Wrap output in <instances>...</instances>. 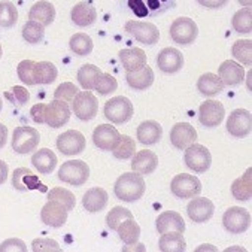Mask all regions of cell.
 I'll return each instance as SVG.
<instances>
[{
    "label": "cell",
    "mask_w": 252,
    "mask_h": 252,
    "mask_svg": "<svg viewBox=\"0 0 252 252\" xmlns=\"http://www.w3.org/2000/svg\"><path fill=\"white\" fill-rule=\"evenodd\" d=\"M12 185L20 192L33 191V189H39L43 192L48 191V188L39 181V178L30 169H26V167L15 169V172L12 175Z\"/></svg>",
    "instance_id": "d6986e66"
},
{
    "label": "cell",
    "mask_w": 252,
    "mask_h": 252,
    "mask_svg": "<svg viewBox=\"0 0 252 252\" xmlns=\"http://www.w3.org/2000/svg\"><path fill=\"white\" fill-rule=\"evenodd\" d=\"M228 251H242V252H246V251H245L243 248H237V246H233V248H228V249H227V252H228Z\"/></svg>",
    "instance_id": "94428289"
},
{
    "label": "cell",
    "mask_w": 252,
    "mask_h": 252,
    "mask_svg": "<svg viewBox=\"0 0 252 252\" xmlns=\"http://www.w3.org/2000/svg\"><path fill=\"white\" fill-rule=\"evenodd\" d=\"M57 76H59V70L53 63H49V62L34 63L33 79L36 85H49L57 79Z\"/></svg>",
    "instance_id": "1f68e13d"
},
{
    "label": "cell",
    "mask_w": 252,
    "mask_h": 252,
    "mask_svg": "<svg viewBox=\"0 0 252 252\" xmlns=\"http://www.w3.org/2000/svg\"><path fill=\"white\" fill-rule=\"evenodd\" d=\"M128 218H133V214H131L128 209L123 208V206H117V208L111 209L109 214L106 215V224H108L109 228L117 230V227H118L124 220H128Z\"/></svg>",
    "instance_id": "bcb514c9"
},
{
    "label": "cell",
    "mask_w": 252,
    "mask_h": 252,
    "mask_svg": "<svg viewBox=\"0 0 252 252\" xmlns=\"http://www.w3.org/2000/svg\"><path fill=\"white\" fill-rule=\"evenodd\" d=\"M126 79L133 90H146L154 84V70L145 64L136 72H127Z\"/></svg>",
    "instance_id": "4dcf8cb0"
},
{
    "label": "cell",
    "mask_w": 252,
    "mask_h": 252,
    "mask_svg": "<svg viewBox=\"0 0 252 252\" xmlns=\"http://www.w3.org/2000/svg\"><path fill=\"white\" fill-rule=\"evenodd\" d=\"M32 164L39 173L49 175L57 167V156L54 154V151L48 148H42L32 157Z\"/></svg>",
    "instance_id": "83f0119b"
},
{
    "label": "cell",
    "mask_w": 252,
    "mask_h": 252,
    "mask_svg": "<svg viewBox=\"0 0 252 252\" xmlns=\"http://www.w3.org/2000/svg\"><path fill=\"white\" fill-rule=\"evenodd\" d=\"M233 29L240 34H248L252 32V11L251 8H242L233 15Z\"/></svg>",
    "instance_id": "60d3db41"
},
{
    "label": "cell",
    "mask_w": 252,
    "mask_h": 252,
    "mask_svg": "<svg viewBox=\"0 0 252 252\" xmlns=\"http://www.w3.org/2000/svg\"><path fill=\"white\" fill-rule=\"evenodd\" d=\"M82 205H84V209L91 214L103 211L108 205V192L103 188H98V187L90 188L82 197Z\"/></svg>",
    "instance_id": "cb8c5ba5"
},
{
    "label": "cell",
    "mask_w": 252,
    "mask_h": 252,
    "mask_svg": "<svg viewBox=\"0 0 252 252\" xmlns=\"http://www.w3.org/2000/svg\"><path fill=\"white\" fill-rule=\"evenodd\" d=\"M145 189H146L145 181L142 175L136 172H128V173L121 175L117 179L115 187H114L115 195L120 200L127 201V203H134V201H137L143 195Z\"/></svg>",
    "instance_id": "6da1fadb"
},
{
    "label": "cell",
    "mask_w": 252,
    "mask_h": 252,
    "mask_svg": "<svg viewBox=\"0 0 252 252\" xmlns=\"http://www.w3.org/2000/svg\"><path fill=\"white\" fill-rule=\"evenodd\" d=\"M239 3H240L243 8H251V5H252V0H239Z\"/></svg>",
    "instance_id": "91938a15"
},
{
    "label": "cell",
    "mask_w": 252,
    "mask_h": 252,
    "mask_svg": "<svg viewBox=\"0 0 252 252\" xmlns=\"http://www.w3.org/2000/svg\"><path fill=\"white\" fill-rule=\"evenodd\" d=\"M205 249H211V251H217L215 246H211V245H203V246H198L195 251H205Z\"/></svg>",
    "instance_id": "680465c9"
},
{
    "label": "cell",
    "mask_w": 252,
    "mask_h": 252,
    "mask_svg": "<svg viewBox=\"0 0 252 252\" xmlns=\"http://www.w3.org/2000/svg\"><path fill=\"white\" fill-rule=\"evenodd\" d=\"M72 109L78 120L90 121L97 115L98 111L97 97L91 94V91H79L72 102Z\"/></svg>",
    "instance_id": "52a82bcc"
},
{
    "label": "cell",
    "mask_w": 252,
    "mask_h": 252,
    "mask_svg": "<svg viewBox=\"0 0 252 252\" xmlns=\"http://www.w3.org/2000/svg\"><path fill=\"white\" fill-rule=\"evenodd\" d=\"M32 249L34 252H49V251H60V245L53 239H34Z\"/></svg>",
    "instance_id": "f907efd6"
},
{
    "label": "cell",
    "mask_w": 252,
    "mask_h": 252,
    "mask_svg": "<svg viewBox=\"0 0 252 252\" xmlns=\"http://www.w3.org/2000/svg\"><path fill=\"white\" fill-rule=\"evenodd\" d=\"M170 142L178 149H185L197 142V131L189 123H178L170 130Z\"/></svg>",
    "instance_id": "44dd1931"
},
{
    "label": "cell",
    "mask_w": 252,
    "mask_h": 252,
    "mask_svg": "<svg viewBox=\"0 0 252 252\" xmlns=\"http://www.w3.org/2000/svg\"><path fill=\"white\" fill-rule=\"evenodd\" d=\"M170 191L179 198H192L201 192V182L197 176L179 173L170 182Z\"/></svg>",
    "instance_id": "ba28073f"
},
{
    "label": "cell",
    "mask_w": 252,
    "mask_h": 252,
    "mask_svg": "<svg viewBox=\"0 0 252 252\" xmlns=\"http://www.w3.org/2000/svg\"><path fill=\"white\" fill-rule=\"evenodd\" d=\"M105 117L114 124H126L133 117V103L124 95L112 97L105 105Z\"/></svg>",
    "instance_id": "277c9868"
},
{
    "label": "cell",
    "mask_w": 252,
    "mask_h": 252,
    "mask_svg": "<svg viewBox=\"0 0 252 252\" xmlns=\"http://www.w3.org/2000/svg\"><path fill=\"white\" fill-rule=\"evenodd\" d=\"M117 231H118L120 239L124 242V245L136 243L139 240V237H140V227H139V224L133 218L124 220L117 227Z\"/></svg>",
    "instance_id": "d590c367"
},
{
    "label": "cell",
    "mask_w": 252,
    "mask_h": 252,
    "mask_svg": "<svg viewBox=\"0 0 252 252\" xmlns=\"http://www.w3.org/2000/svg\"><path fill=\"white\" fill-rule=\"evenodd\" d=\"M120 140V131L112 124H100L93 133V142L103 151H112Z\"/></svg>",
    "instance_id": "ffe728a7"
},
{
    "label": "cell",
    "mask_w": 252,
    "mask_h": 252,
    "mask_svg": "<svg viewBox=\"0 0 252 252\" xmlns=\"http://www.w3.org/2000/svg\"><path fill=\"white\" fill-rule=\"evenodd\" d=\"M102 73L97 66L94 64H84L79 70H78V84L85 90V91H91L94 90V85H95V81L98 78V75Z\"/></svg>",
    "instance_id": "74e56055"
},
{
    "label": "cell",
    "mask_w": 252,
    "mask_h": 252,
    "mask_svg": "<svg viewBox=\"0 0 252 252\" xmlns=\"http://www.w3.org/2000/svg\"><path fill=\"white\" fill-rule=\"evenodd\" d=\"M70 18L79 27H90L91 24H94V21L97 18V11L91 3L81 2L72 8Z\"/></svg>",
    "instance_id": "f1b7e54d"
},
{
    "label": "cell",
    "mask_w": 252,
    "mask_h": 252,
    "mask_svg": "<svg viewBox=\"0 0 252 252\" xmlns=\"http://www.w3.org/2000/svg\"><path fill=\"white\" fill-rule=\"evenodd\" d=\"M158 248L164 252H182L185 251V239L179 231H166L161 234Z\"/></svg>",
    "instance_id": "e575fe53"
},
{
    "label": "cell",
    "mask_w": 252,
    "mask_h": 252,
    "mask_svg": "<svg viewBox=\"0 0 252 252\" xmlns=\"http://www.w3.org/2000/svg\"><path fill=\"white\" fill-rule=\"evenodd\" d=\"M5 95L14 106H18V108H23L24 105H27L30 98V94L24 87H12L9 91L5 93Z\"/></svg>",
    "instance_id": "7dc6e473"
},
{
    "label": "cell",
    "mask_w": 252,
    "mask_h": 252,
    "mask_svg": "<svg viewBox=\"0 0 252 252\" xmlns=\"http://www.w3.org/2000/svg\"><path fill=\"white\" fill-rule=\"evenodd\" d=\"M215 206L212 200L206 197H192V200L187 206V214L191 221L194 222H206L214 217Z\"/></svg>",
    "instance_id": "e0dca14e"
},
{
    "label": "cell",
    "mask_w": 252,
    "mask_h": 252,
    "mask_svg": "<svg viewBox=\"0 0 252 252\" xmlns=\"http://www.w3.org/2000/svg\"><path fill=\"white\" fill-rule=\"evenodd\" d=\"M231 54L237 62H240V64L249 67L252 64V42H251V39L236 40L231 46Z\"/></svg>",
    "instance_id": "8d00e7d4"
},
{
    "label": "cell",
    "mask_w": 252,
    "mask_h": 252,
    "mask_svg": "<svg viewBox=\"0 0 252 252\" xmlns=\"http://www.w3.org/2000/svg\"><path fill=\"white\" fill-rule=\"evenodd\" d=\"M184 151H185L184 161L189 170H192L195 173H205L209 170V167L212 164V156L206 146L194 142Z\"/></svg>",
    "instance_id": "3957f363"
},
{
    "label": "cell",
    "mask_w": 252,
    "mask_h": 252,
    "mask_svg": "<svg viewBox=\"0 0 252 252\" xmlns=\"http://www.w3.org/2000/svg\"><path fill=\"white\" fill-rule=\"evenodd\" d=\"M124 30H126V33H128L136 40H139L145 45H154L160 39V30L151 23L130 20L126 23Z\"/></svg>",
    "instance_id": "9c48e42d"
},
{
    "label": "cell",
    "mask_w": 252,
    "mask_h": 252,
    "mask_svg": "<svg viewBox=\"0 0 252 252\" xmlns=\"http://www.w3.org/2000/svg\"><path fill=\"white\" fill-rule=\"evenodd\" d=\"M252 170L251 167L246 169V172L233 182L231 185V194L239 201H248L252 195Z\"/></svg>",
    "instance_id": "836d02e7"
},
{
    "label": "cell",
    "mask_w": 252,
    "mask_h": 252,
    "mask_svg": "<svg viewBox=\"0 0 252 252\" xmlns=\"http://www.w3.org/2000/svg\"><path fill=\"white\" fill-rule=\"evenodd\" d=\"M87 140L84 137V134L78 130H67L66 133H62L57 137V148L62 154L72 157V156H78L85 149Z\"/></svg>",
    "instance_id": "7c38bea8"
},
{
    "label": "cell",
    "mask_w": 252,
    "mask_h": 252,
    "mask_svg": "<svg viewBox=\"0 0 252 252\" xmlns=\"http://www.w3.org/2000/svg\"><path fill=\"white\" fill-rule=\"evenodd\" d=\"M26 252L27 246L21 239H8L0 245V252Z\"/></svg>",
    "instance_id": "816d5d0a"
},
{
    "label": "cell",
    "mask_w": 252,
    "mask_h": 252,
    "mask_svg": "<svg viewBox=\"0 0 252 252\" xmlns=\"http://www.w3.org/2000/svg\"><path fill=\"white\" fill-rule=\"evenodd\" d=\"M156 228L160 234H163L166 231L184 233L185 231V221L181 217V214L173 212V211H166V212L158 215V218L156 221Z\"/></svg>",
    "instance_id": "4316f807"
},
{
    "label": "cell",
    "mask_w": 252,
    "mask_h": 252,
    "mask_svg": "<svg viewBox=\"0 0 252 252\" xmlns=\"http://www.w3.org/2000/svg\"><path fill=\"white\" fill-rule=\"evenodd\" d=\"M161 134H163V127L157 121H143L136 130L137 140L146 146L158 143L161 140Z\"/></svg>",
    "instance_id": "484cf974"
},
{
    "label": "cell",
    "mask_w": 252,
    "mask_h": 252,
    "mask_svg": "<svg viewBox=\"0 0 252 252\" xmlns=\"http://www.w3.org/2000/svg\"><path fill=\"white\" fill-rule=\"evenodd\" d=\"M197 2L205 6V8H209V9H218V8H222L227 5L228 0H197Z\"/></svg>",
    "instance_id": "db71d44e"
},
{
    "label": "cell",
    "mask_w": 252,
    "mask_h": 252,
    "mask_svg": "<svg viewBox=\"0 0 252 252\" xmlns=\"http://www.w3.org/2000/svg\"><path fill=\"white\" fill-rule=\"evenodd\" d=\"M218 76L222 81L224 87H234L245 81V67L233 60H225L218 69Z\"/></svg>",
    "instance_id": "7402d4cb"
},
{
    "label": "cell",
    "mask_w": 252,
    "mask_h": 252,
    "mask_svg": "<svg viewBox=\"0 0 252 252\" xmlns=\"http://www.w3.org/2000/svg\"><path fill=\"white\" fill-rule=\"evenodd\" d=\"M2 106H3V103H2V97H0V111H2Z\"/></svg>",
    "instance_id": "6125c7cd"
},
{
    "label": "cell",
    "mask_w": 252,
    "mask_h": 252,
    "mask_svg": "<svg viewBox=\"0 0 252 252\" xmlns=\"http://www.w3.org/2000/svg\"><path fill=\"white\" fill-rule=\"evenodd\" d=\"M70 120V108L69 103L63 102V100L54 98L51 103L46 105L45 111V123L53 127V128H60Z\"/></svg>",
    "instance_id": "5bb4252c"
},
{
    "label": "cell",
    "mask_w": 252,
    "mask_h": 252,
    "mask_svg": "<svg viewBox=\"0 0 252 252\" xmlns=\"http://www.w3.org/2000/svg\"><path fill=\"white\" fill-rule=\"evenodd\" d=\"M18 21V9L12 2H0V29H11Z\"/></svg>",
    "instance_id": "ee69618b"
},
{
    "label": "cell",
    "mask_w": 252,
    "mask_h": 252,
    "mask_svg": "<svg viewBox=\"0 0 252 252\" xmlns=\"http://www.w3.org/2000/svg\"><path fill=\"white\" fill-rule=\"evenodd\" d=\"M69 46L72 49V53H75L76 56H88L91 54L93 51V39L85 34V33H76L70 37V42H69Z\"/></svg>",
    "instance_id": "ab89813d"
},
{
    "label": "cell",
    "mask_w": 252,
    "mask_h": 252,
    "mask_svg": "<svg viewBox=\"0 0 252 252\" xmlns=\"http://www.w3.org/2000/svg\"><path fill=\"white\" fill-rule=\"evenodd\" d=\"M252 128V118L248 109H234L227 120V130L234 137H246Z\"/></svg>",
    "instance_id": "2e32d148"
},
{
    "label": "cell",
    "mask_w": 252,
    "mask_h": 252,
    "mask_svg": "<svg viewBox=\"0 0 252 252\" xmlns=\"http://www.w3.org/2000/svg\"><path fill=\"white\" fill-rule=\"evenodd\" d=\"M40 142V133L33 127H17L12 134V149L18 154H30Z\"/></svg>",
    "instance_id": "8992f818"
},
{
    "label": "cell",
    "mask_w": 252,
    "mask_h": 252,
    "mask_svg": "<svg viewBox=\"0 0 252 252\" xmlns=\"http://www.w3.org/2000/svg\"><path fill=\"white\" fill-rule=\"evenodd\" d=\"M222 225L228 233L240 234L245 233L251 225V214L239 206H233L225 211L222 217Z\"/></svg>",
    "instance_id": "8fae6325"
},
{
    "label": "cell",
    "mask_w": 252,
    "mask_h": 252,
    "mask_svg": "<svg viewBox=\"0 0 252 252\" xmlns=\"http://www.w3.org/2000/svg\"><path fill=\"white\" fill-rule=\"evenodd\" d=\"M118 57H120V62H121L123 67L127 72H136V70L142 69L146 64V54L140 48L121 49Z\"/></svg>",
    "instance_id": "d4e9b609"
},
{
    "label": "cell",
    "mask_w": 252,
    "mask_h": 252,
    "mask_svg": "<svg viewBox=\"0 0 252 252\" xmlns=\"http://www.w3.org/2000/svg\"><path fill=\"white\" fill-rule=\"evenodd\" d=\"M45 111H46V105L43 103H37L30 109V117L34 123L37 124H43L45 123Z\"/></svg>",
    "instance_id": "f5cc1de1"
},
{
    "label": "cell",
    "mask_w": 252,
    "mask_h": 252,
    "mask_svg": "<svg viewBox=\"0 0 252 252\" xmlns=\"http://www.w3.org/2000/svg\"><path fill=\"white\" fill-rule=\"evenodd\" d=\"M197 34H198V27L191 18L179 17L170 26V37L179 45L192 43Z\"/></svg>",
    "instance_id": "30bf717a"
},
{
    "label": "cell",
    "mask_w": 252,
    "mask_h": 252,
    "mask_svg": "<svg viewBox=\"0 0 252 252\" xmlns=\"http://www.w3.org/2000/svg\"><path fill=\"white\" fill-rule=\"evenodd\" d=\"M79 93L78 87L72 82H63L59 85V88L56 90L54 93V98H59V100H63L66 103H72L75 95Z\"/></svg>",
    "instance_id": "c3c4849f"
},
{
    "label": "cell",
    "mask_w": 252,
    "mask_h": 252,
    "mask_svg": "<svg viewBox=\"0 0 252 252\" xmlns=\"http://www.w3.org/2000/svg\"><path fill=\"white\" fill-rule=\"evenodd\" d=\"M157 166H158V158L149 149H142L139 153H134L131 160V169L139 175H151L157 169Z\"/></svg>",
    "instance_id": "603a6c76"
},
{
    "label": "cell",
    "mask_w": 252,
    "mask_h": 252,
    "mask_svg": "<svg viewBox=\"0 0 252 252\" xmlns=\"http://www.w3.org/2000/svg\"><path fill=\"white\" fill-rule=\"evenodd\" d=\"M6 140H8V128L5 124H0V149L6 145Z\"/></svg>",
    "instance_id": "9f6ffc18"
},
{
    "label": "cell",
    "mask_w": 252,
    "mask_h": 252,
    "mask_svg": "<svg viewBox=\"0 0 252 252\" xmlns=\"http://www.w3.org/2000/svg\"><path fill=\"white\" fill-rule=\"evenodd\" d=\"M225 117V109L218 100H206L198 108V121L205 127H217Z\"/></svg>",
    "instance_id": "4fadbf2b"
},
{
    "label": "cell",
    "mask_w": 252,
    "mask_h": 252,
    "mask_svg": "<svg viewBox=\"0 0 252 252\" xmlns=\"http://www.w3.org/2000/svg\"><path fill=\"white\" fill-rule=\"evenodd\" d=\"M67 209L54 200H48V203L40 211V220L45 225L60 228L67 221Z\"/></svg>",
    "instance_id": "9a60e30c"
},
{
    "label": "cell",
    "mask_w": 252,
    "mask_h": 252,
    "mask_svg": "<svg viewBox=\"0 0 252 252\" xmlns=\"http://www.w3.org/2000/svg\"><path fill=\"white\" fill-rule=\"evenodd\" d=\"M46 198L59 201V203H62L67 211H72L76 205V198H75L73 192H70L66 188H62V187H54L53 189L46 191Z\"/></svg>",
    "instance_id": "b9f144b4"
},
{
    "label": "cell",
    "mask_w": 252,
    "mask_h": 252,
    "mask_svg": "<svg viewBox=\"0 0 252 252\" xmlns=\"http://www.w3.org/2000/svg\"><path fill=\"white\" fill-rule=\"evenodd\" d=\"M34 63L36 62H32V60H23L18 64V67H17L18 78L26 85H36L34 84V79H33V67H34Z\"/></svg>",
    "instance_id": "681fc988"
},
{
    "label": "cell",
    "mask_w": 252,
    "mask_h": 252,
    "mask_svg": "<svg viewBox=\"0 0 252 252\" xmlns=\"http://www.w3.org/2000/svg\"><path fill=\"white\" fill-rule=\"evenodd\" d=\"M56 18V8L51 2H36L29 12V20L37 21L42 26H49Z\"/></svg>",
    "instance_id": "f546056e"
},
{
    "label": "cell",
    "mask_w": 252,
    "mask_h": 252,
    "mask_svg": "<svg viewBox=\"0 0 252 252\" xmlns=\"http://www.w3.org/2000/svg\"><path fill=\"white\" fill-rule=\"evenodd\" d=\"M224 88L222 81L215 73H203L197 79V90L205 97H214L220 94Z\"/></svg>",
    "instance_id": "d6a6232c"
},
{
    "label": "cell",
    "mask_w": 252,
    "mask_h": 252,
    "mask_svg": "<svg viewBox=\"0 0 252 252\" xmlns=\"http://www.w3.org/2000/svg\"><path fill=\"white\" fill-rule=\"evenodd\" d=\"M117 88H118V82L109 73H100L97 81H95V85H94V90L102 95L112 94Z\"/></svg>",
    "instance_id": "f6af8a7d"
},
{
    "label": "cell",
    "mask_w": 252,
    "mask_h": 252,
    "mask_svg": "<svg viewBox=\"0 0 252 252\" xmlns=\"http://www.w3.org/2000/svg\"><path fill=\"white\" fill-rule=\"evenodd\" d=\"M23 37L27 43H32V45L40 43L45 37V26H42L37 21L29 20L23 27Z\"/></svg>",
    "instance_id": "7bdbcfd3"
},
{
    "label": "cell",
    "mask_w": 252,
    "mask_h": 252,
    "mask_svg": "<svg viewBox=\"0 0 252 252\" xmlns=\"http://www.w3.org/2000/svg\"><path fill=\"white\" fill-rule=\"evenodd\" d=\"M157 66L166 75L178 73L184 67V56L179 49H175L170 46L161 49L157 57Z\"/></svg>",
    "instance_id": "ac0fdd59"
},
{
    "label": "cell",
    "mask_w": 252,
    "mask_h": 252,
    "mask_svg": "<svg viewBox=\"0 0 252 252\" xmlns=\"http://www.w3.org/2000/svg\"><path fill=\"white\" fill-rule=\"evenodd\" d=\"M136 249L145 251V246L143 245H137V242H136V243H131V245H124V248H123L124 252H127V251H136Z\"/></svg>",
    "instance_id": "6f0895ef"
},
{
    "label": "cell",
    "mask_w": 252,
    "mask_h": 252,
    "mask_svg": "<svg viewBox=\"0 0 252 252\" xmlns=\"http://www.w3.org/2000/svg\"><path fill=\"white\" fill-rule=\"evenodd\" d=\"M136 153V142L127 136V134H120V140L112 149V154L118 160H128L134 156Z\"/></svg>",
    "instance_id": "f35d334b"
},
{
    "label": "cell",
    "mask_w": 252,
    "mask_h": 252,
    "mask_svg": "<svg viewBox=\"0 0 252 252\" xmlns=\"http://www.w3.org/2000/svg\"><path fill=\"white\" fill-rule=\"evenodd\" d=\"M121 2L139 18L158 17L176 6L175 0H121Z\"/></svg>",
    "instance_id": "7a4b0ae2"
},
{
    "label": "cell",
    "mask_w": 252,
    "mask_h": 252,
    "mask_svg": "<svg viewBox=\"0 0 252 252\" xmlns=\"http://www.w3.org/2000/svg\"><path fill=\"white\" fill-rule=\"evenodd\" d=\"M6 179H8V164L3 160H0V185Z\"/></svg>",
    "instance_id": "11a10c76"
},
{
    "label": "cell",
    "mask_w": 252,
    "mask_h": 252,
    "mask_svg": "<svg viewBox=\"0 0 252 252\" xmlns=\"http://www.w3.org/2000/svg\"><path fill=\"white\" fill-rule=\"evenodd\" d=\"M90 178V167L82 160H69L59 169V179L73 187L84 185Z\"/></svg>",
    "instance_id": "5b68a950"
},
{
    "label": "cell",
    "mask_w": 252,
    "mask_h": 252,
    "mask_svg": "<svg viewBox=\"0 0 252 252\" xmlns=\"http://www.w3.org/2000/svg\"><path fill=\"white\" fill-rule=\"evenodd\" d=\"M0 57H2V46H0Z\"/></svg>",
    "instance_id": "be15d7a7"
}]
</instances>
